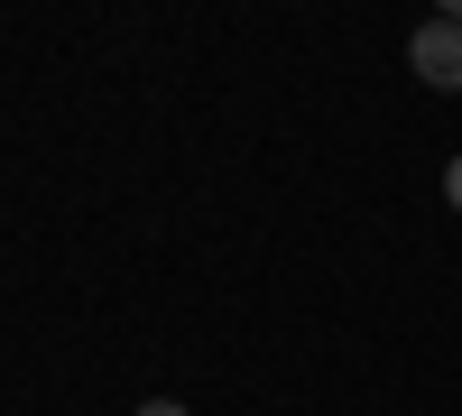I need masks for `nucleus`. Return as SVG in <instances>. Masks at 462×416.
<instances>
[{
  "label": "nucleus",
  "mask_w": 462,
  "mask_h": 416,
  "mask_svg": "<svg viewBox=\"0 0 462 416\" xmlns=\"http://www.w3.org/2000/svg\"><path fill=\"white\" fill-rule=\"evenodd\" d=\"M407 65L426 74L435 93H462V19H426L407 37Z\"/></svg>",
  "instance_id": "obj_1"
},
{
  "label": "nucleus",
  "mask_w": 462,
  "mask_h": 416,
  "mask_svg": "<svg viewBox=\"0 0 462 416\" xmlns=\"http://www.w3.org/2000/svg\"><path fill=\"white\" fill-rule=\"evenodd\" d=\"M444 204L462 213V148H453V167H444Z\"/></svg>",
  "instance_id": "obj_2"
},
{
  "label": "nucleus",
  "mask_w": 462,
  "mask_h": 416,
  "mask_svg": "<svg viewBox=\"0 0 462 416\" xmlns=\"http://www.w3.org/2000/svg\"><path fill=\"white\" fill-rule=\"evenodd\" d=\"M139 416H195V407H185V398H148Z\"/></svg>",
  "instance_id": "obj_3"
}]
</instances>
